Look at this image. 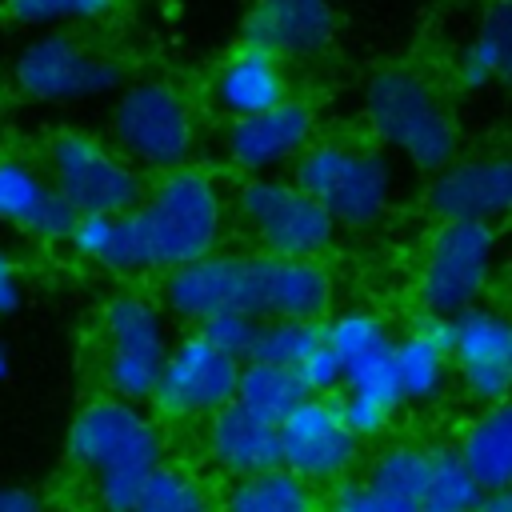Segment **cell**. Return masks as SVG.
Masks as SVG:
<instances>
[{"mask_svg": "<svg viewBox=\"0 0 512 512\" xmlns=\"http://www.w3.org/2000/svg\"><path fill=\"white\" fill-rule=\"evenodd\" d=\"M132 512H220V496H216V492L208 488V480L196 476L192 468L164 460V464L144 480V488H140Z\"/></svg>", "mask_w": 512, "mask_h": 512, "instance_id": "28", "label": "cell"}, {"mask_svg": "<svg viewBox=\"0 0 512 512\" xmlns=\"http://www.w3.org/2000/svg\"><path fill=\"white\" fill-rule=\"evenodd\" d=\"M68 456L92 476L100 512H132L144 480L164 464V432L140 404L96 396L68 424Z\"/></svg>", "mask_w": 512, "mask_h": 512, "instance_id": "1", "label": "cell"}, {"mask_svg": "<svg viewBox=\"0 0 512 512\" xmlns=\"http://www.w3.org/2000/svg\"><path fill=\"white\" fill-rule=\"evenodd\" d=\"M452 372L448 320L420 316L404 336H396V384L404 404H428L444 392Z\"/></svg>", "mask_w": 512, "mask_h": 512, "instance_id": "22", "label": "cell"}, {"mask_svg": "<svg viewBox=\"0 0 512 512\" xmlns=\"http://www.w3.org/2000/svg\"><path fill=\"white\" fill-rule=\"evenodd\" d=\"M312 140H316L312 104L288 96L268 112L232 120L224 128V156L236 172H244V180H252V176H272L284 164H296Z\"/></svg>", "mask_w": 512, "mask_h": 512, "instance_id": "17", "label": "cell"}, {"mask_svg": "<svg viewBox=\"0 0 512 512\" xmlns=\"http://www.w3.org/2000/svg\"><path fill=\"white\" fill-rule=\"evenodd\" d=\"M364 120L372 136L388 152L404 156L416 172L436 176L456 160V120L436 84L416 68L392 64L372 72L364 84Z\"/></svg>", "mask_w": 512, "mask_h": 512, "instance_id": "3", "label": "cell"}, {"mask_svg": "<svg viewBox=\"0 0 512 512\" xmlns=\"http://www.w3.org/2000/svg\"><path fill=\"white\" fill-rule=\"evenodd\" d=\"M324 344L336 352L344 392L372 396L392 412L404 404L396 384V336L372 308H340L324 320Z\"/></svg>", "mask_w": 512, "mask_h": 512, "instance_id": "15", "label": "cell"}, {"mask_svg": "<svg viewBox=\"0 0 512 512\" xmlns=\"http://www.w3.org/2000/svg\"><path fill=\"white\" fill-rule=\"evenodd\" d=\"M332 36V0H252L244 16V44H256L276 60L320 56L332 44Z\"/></svg>", "mask_w": 512, "mask_h": 512, "instance_id": "19", "label": "cell"}, {"mask_svg": "<svg viewBox=\"0 0 512 512\" xmlns=\"http://www.w3.org/2000/svg\"><path fill=\"white\" fill-rule=\"evenodd\" d=\"M112 148L132 164L156 176L176 172L192 160L196 148V116L188 96L160 76L136 80L120 88L112 116H108Z\"/></svg>", "mask_w": 512, "mask_h": 512, "instance_id": "5", "label": "cell"}, {"mask_svg": "<svg viewBox=\"0 0 512 512\" xmlns=\"http://www.w3.org/2000/svg\"><path fill=\"white\" fill-rule=\"evenodd\" d=\"M8 372H12V356H8V348L0 344V380H8Z\"/></svg>", "mask_w": 512, "mask_h": 512, "instance_id": "39", "label": "cell"}, {"mask_svg": "<svg viewBox=\"0 0 512 512\" xmlns=\"http://www.w3.org/2000/svg\"><path fill=\"white\" fill-rule=\"evenodd\" d=\"M360 440L348 432L332 396H308L280 424V468L308 480L312 488H336L352 476Z\"/></svg>", "mask_w": 512, "mask_h": 512, "instance_id": "13", "label": "cell"}, {"mask_svg": "<svg viewBox=\"0 0 512 512\" xmlns=\"http://www.w3.org/2000/svg\"><path fill=\"white\" fill-rule=\"evenodd\" d=\"M428 212L440 224H496L512 216V152L488 156H456L428 180L424 192Z\"/></svg>", "mask_w": 512, "mask_h": 512, "instance_id": "16", "label": "cell"}, {"mask_svg": "<svg viewBox=\"0 0 512 512\" xmlns=\"http://www.w3.org/2000/svg\"><path fill=\"white\" fill-rule=\"evenodd\" d=\"M504 272H508V284H512V244H508V252H504Z\"/></svg>", "mask_w": 512, "mask_h": 512, "instance_id": "40", "label": "cell"}, {"mask_svg": "<svg viewBox=\"0 0 512 512\" xmlns=\"http://www.w3.org/2000/svg\"><path fill=\"white\" fill-rule=\"evenodd\" d=\"M476 512H512V484L484 492V500H480V508H476Z\"/></svg>", "mask_w": 512, "mask_h": 512, "instance_id": "38", "label": "cell"}, {"mask_svg": "<svg viewBox=\"0 0 512 512\" xmlns=\"http://www.w3.org/2000/svg\"><path fill=\"white\" fill-rule=\"evenodd\" d=\"M424 476H428V448L400 440V444H388V448H380L372 456L364 480L384 488V492H392V496H400V500H408V504H416V496L424 488Z\"/></svg>", "mask_w": 512, "mask_h": 512, "instance_id": "30", "label": "cell"}, {"mask_svg": "<svg viewBox=\"0 0 512 512\" xmlns=\"http://www.w3.org/2000/svg\"><path fill=\"white\" fill-rule=\"evenodd\" d=\"M212 348L228 352L232 360H248L252 356V344H256V332H260V320L256 316H244V312H224V316H212L196 328Z\"/></svg>", "mask_w": 512, "mask_h": 512, "instance_id": "33", "label": "cell"}, {"mask_svg": "<svg viewBox=\"0 0 512 512\" xmlns=\"http://www.w3.org/2000/svg\"><path fill=\"white\" fill-rule=\"evenodd\" d=\"M160 304L188 324L224 312L272 320V256L264 252H212L184 268L164 272Z\"/></svg>", "mask_w": 512, "mask_h": 512, "instance_id": "7", "label": "cell"}, {"mask_svg": "<svg viewBox=\"0 0 512 512\" xmlns=\"http://www.w3.org/2000/svg\"><path fill=\"white\" fill-rule=\"evenodd\" d=\"M0 512H48V504L32 488H0Z\"/></svg>", "mask_w": 512, "mask_h": 512, "instance_id": "37", "label": "cell"}, {"mask_svg": "<svg viewBox=\"0 0 512 512\" xmlns=\"http://www.w3.org/2000/svg\"><path fill=\"white\" fill-rule=\"evenodd\" d=\"M168 352L172 340L164 328V308L152 296L136 288L108 296V304L100 308V380L108 388L104 396L152 404Z\"/></svg>", "mask_w": 512, "mask_h": 512, "instance_id": "6", "label": "cell"}, {"mask_svg": "<svg viewBox=\"0 0 512 512\" xmlns=\"http://www.w3.org/2000/svg\"><path fill=\"white\" fill-rule=\"evenodd\" d=\"M500 256V240L492 224H436L420 252L416 268V300L432 320H452L480 304L488 292L492 268Z\"/></svg>", "mask_w": 512, "mask_h": 512, "instance_id": "10", "label": "cell"}, {"mask_svg": "<svg viewBox=\"0 0 512 512\" xmlns=\"http://www.w3.org/2000/svg\"><path fill=\"white\" fill-rule=\"evenodd\" d=\"M448 356L460 388L480 408L512 396V316L476 304L448 320Z\"/></svg>", "mask_w": 512, "mask_h": 512, "instance_id": "14", "label": "cell"}, {"mask_svg": "<svg viewBox=\"0 0 512 512\" xmlns=\"http://www.w3.org/2000/svg\"><path fill=\"white\" fill-rule=\"evenodd\" d=\"M336 408H340L348 432H352L360 444H364V440H376V436L392 424V416H396L388 404H380V400H372V396H356V392H344V396L336 400Z\"/></svg>", "mask_w": 512, "mask_h": 512, "instance_id": "34", "label": "cell"}, {"mask_svg": "<svg viewBox=\"0 0 512 512\" xmlns=\"http://www.w3.org/2000/svg\"><path fill=\"white\" fill-rule=\"evenodd\" d=\"M484 500L480 480L468 472L456 444L428 448V476L416 496V512H476Z\"/></svg>", "mask_w": 512, "mask_h": 512, "instance_id": "26", "label": "cell"}, {"mask_svg": "<svg viewBox=\"0 0 512 512\" xmlns=\"http://www.w3.org/2000/svg\"><path fill=\"white\" fill-rule=\"evenodd\" d=\"M292 180L348 232L380 224L396 192L392 160L356 140H312L292 164Z\"/></svg>", "mask_w": 512, "mask_h": 512, "instance_id": "4", "label": "cell"}, {"mask_svg": "<svg viewBox=\"0 0 512 512\" xmlns=\"http://www.w3.org/2000/svg\"><path fill=\"white\" fill-rule=\"evenodd\" d=\"M320 512H416V504L368 484V480H344L328 492Z\"/></svg>", "mask_w": 512, "mask_h": 512, "instance_id": "32", "label": "cell"}, {"mask_svg": "<svg viewBox=\"0 0 512 512\" xmlns=\"http://www.w3.org/2000/svg\"><path fill=\"white\" fill-rule=\"evenodd\" d=\"M236 220L264 256L320 260L336 240V220L284 176H252L236 188Z\"/></svg>", "mask_w": 512, "mask_h": 512, "instance_id": "9", "label": "cell"}, {"mask_svg": "<svg viewBox=\"0 0 512 512\" xmlns=\"http://www.w3.org/2000/svg\"><path fill=\"white\" fill-rule=\"evenodd\" d=\"M12 84L40 104H76L124 88V64L72 32H40L16 48Z\"/></svg>", "mask_w": 512, "mask_h": 512, "instance_id": "11", "label": "cell"}, {"mask_svg": "<svg viewBox=\"0 0 512 512\" xmlns=\"http://www.w3.org/2000/svg\"><path fill=\"white\" fill-rule=\"evenodd\" d=\"M468 472L480 480L484 492L512 484V396L500 404L480 408L456 440Z\"/></svg>", "mask_w": 512, "mask_h": 512, "instance_id": "23", "label": "cell"}, {"mask_svg": "<svg viewBox=\"0 0 512 512\" xmlns=\"http://www.w3.org/2000/svg\"><path fill=\"white\" fill-rule=\"evenodd\" d=\"M220 512H320V496L288 468H268L232 480L220 496Z\"/></svg>", "mask_w": 512, "mask_h": 512, "instance_id": "25", "label": "cell"}, {"mask_svg": "<svg viewBox=\"0 0 512 512\" xmlns=\"http://www.w3.org/2000/svg\"><path fill=\"white\" fill-rule=\"evenodd\" d=\"M116 8V0H4L8 20L24 28H68V24H92L104 20Z\"/></svg>", "mask_w": 512, "mask_h": 512, "instance_id": "31", "label": "cell"}, {"mask_svg": "<svg viewBox=\"0 0 512 512\" xmlns=\"http://www.w3.org/2000/svg\"><path fill=\"white\" fill-rule=\"evenodd\" d=\"M456 80L464 88H488L492 80L512 88V0L488 4L472 44L456 60Z\"/></svg>", "mask_w": 512, "mask_h": 512, "instance_id": "24", "label": "cell"}, {"mask_svg": "<svg viewBox=\"0 0 512 512\" xmlns=\"http://www.w3.org/2000/svg\"><path fill=\"white\" fill-rule=\"evenodd\" d=\"M320 344H324V320H260V332H256L248 360L296 372Z\"/></svg>", "mask_w": 512, "mask_h": 512, "instance_id": "29", "label": "cell"}, {"mask_svg": "<svg viewBox=\"0 0 512 512\" xmlns=\"http://www.w3.org/2000/svg\"><path fill=\"white\" fill-rule=\"evenodd\" d=\"M240 360L212 348L200 332H188L172 344L160 384L152 392V408L164 420H208L236 400Z\"/></svg>", "mask_w": 512, "mask_h": 512, "instance_id": "12", "label": "cell"}, {"mask_svg": "<svg viewBox=\"0 0 512 512\" xmlns=\"http://www.w3.org/2000/svg\"><path fill=\"white\" fill-rule=\"evenodd\" d=\"M44 172L76 216H124L144 200L140 168L80 128H64L48 140Z\"/></svg>", "mask_w": 512, "mask_h": 512, "instance_id": "8", "label": "cell"}, {"mask_svg": "<svg viewBox=\"0 0 512 512\" xmlns=\"http://www.w3.org/2000/svg\"><path fill=\"white\" fill-rule=\"evenodd\" d=\"M200 444H204L208 464L228 480H244V476L280 468V424L248 412L236 400L204 420Z\"/></svg>", "mask_w": 512, "mask_h": 512, "instance_id": "20", "label": "cell"}, {"mask_svg": "<svg viewBox=\"0 0 512 512\" xmlns=\"http://www.w3.org/2000/svg\"><path fill=\"white\" fill-rule=\"evenodd\" d=\"M304 400H308V392L292 368H276V364H260V360L240 364L236 404H244L248 412L264 416L272 424H284Z\"/></svg>", "mask_w": 512, "mask_h": 512, "instance_id": "27", "label": "cell"}, {"mask_svg": "<svg viewBox=\"0 0 512 512\" xmlns=\"http://www.w3.org/2000/svg\"><path fill=\"white\" fill-rule=\"evenodd\" d=\"M296 376H300V384H304L308 396H332L336 388H344L340 360H336V352H332L328 344H320V348L296 368Z\"/></svg>", "mask_w": 512, "mask_h": 512, "instance_id": "35", "label": "cell"}, {"mask_svg": "<svg viewBox=\"0 0 512 512\" xmlns=\"http://www.w3.org/2000/svg\"><path fill=\"white\" fill-rule=\"evenodd\" d=\"M20 304V272H16V260L0 248V316L12 312Z\"/></svg>", "mask_w": 512, "mask_h": 512, "instance_id": "36", "label": "cell"}, {"mask_svg": "<svg viewBox=\"0 0 512 512\" xmlns=\"http://www.w3.org/2000/svg\"><path fill=\"white\" fill-rule=\"evenodd\" d=\"M128 220L140 244L144 272H172L220 252L228 208L220 184L204 168L184 164L156 176Z\"/></svg>", "mask_w": 512, "mask_h": 512, "instance_id": "2", "label": "cell"}, {"mask_svg": "<svg viewBox=\"0 0 512 512\" xmlns=\"http://www.w3.org/2000/svg\"><path fill=\"white\" fill-rule=\"evenodd\" d=\"M76 212L52 188L48 172L16 152H0V224L44 244L72 240Z\"/></svg>", "mask_w": 512, "mask_h": 512, "instance_id": "18", "label": "cell"}, {"mask_svg": "<svg viewBox=\"0 0 512 512\" xmlns=\"http://www.w3.org/2000/svg\"><path fill=\"white\" fill-rule=\"evenodd\" d=\"M212 100L232 120H244V116H256V112L284 104L288 100L284 60H276L272 52H264L256 44L232 48L212 76Z\"/></svg>", "mask_w": 512, "mask_h": 512, "instance_id": "21", "label": "cell"}]
</instances>
